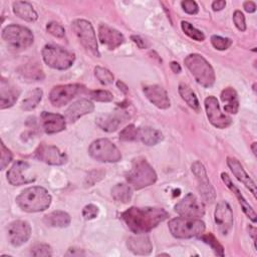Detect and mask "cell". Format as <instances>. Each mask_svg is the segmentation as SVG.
I'll list each match as a JSON object with an SVG mask.
<instances>
[{
  "instance_id": "cell-52",
  "label": "cell",
  "mask_w": 257,
  "mask_h": 257,
  "mask_svg": "<svg viewBox=\"0 0 257 257\" xmlns=\"http://www.w3.org/2000/svg\"><path fill=\"white\" fill-rule=\"evenodd\" d=\"M116 85L119 87V89H121L124 93H126L127 92V87H126V85L123 83V82H121L120 80H118V81H116Z\"/></svg>"
},
{
  "instance_id": "cell-31",
  "label": "cell",
  "mask_w": 257,
  "mask_h": 257,
  "mask_svg": "<svg viewBox=\"0 0 257 257\" xmlns=\"http://www.w3.org/2000/svg\"><path fill=\"white\" fill-rule=\"evenodd\" d=\"M179 93L191 108H193L196 111L200 110V103H199L198 97L196 96L195 92L192 90V88L188 84L181 82L179 84Z\"/></svg>"
},
{
  "instance_id": "cell-16",
  "label": "cell",
  "mask_w": 257,
  "mask_h": 257,
  "mask_svg": "<svg viewBox=\"0 0 257 257\" xmlns=\"http://www.w3.org/2000/svg\"><path fill=\"white\" fill-rule=\"evenodd\" d=\"M214 219L219 232L222 235H227L233 226V212L226 201H221L217 204Z\"/></svg>"
},
{
  "instance_id": "cell-26",
  "label": "cell",
  "mask_w": 257,
  "mask_h": 257,
  "mask_svg": "<svg viewBox=\"0 0 257 257\" xmlns=\"http://www.w3.org/2000/svg\"><path fill=\"white\" fill-rule=\"evenodd\" d=\"M123 118H124V112L120 113V111H116L113 113L98 115L95 118V122L102 131L111 133V132H114L119 126Z\"/></svg>"
},
{
  "instance_id": "cell-39",
  "label": "cell",
  "mask_w": 257,
  "mask_h": 257,
  "mask_svg": "<svg viewBox=\"0 0 257 257\" xmlns=\"http://www.w3.org/2000/svg\"><path fill=\"white\" fill-rule=\"evenodd\" d=\"M89 96L96 101H101V102H108L113 99V95L111 92L103 89H98V90H91L88 92Z\"/></svg>"
},
{
  "instance_id": "cell-40",
  "label": "cell",
  "mask_w": 257,
  "mask_h": 257,
  "mask_svg": "<svg viewBox=\"0 0 257 257\" xmlns=\"http://www.w3.org/2000/svg\"><path fill=\"white\" fill-rule=\"evenodd\" d=\"M138 139V127L134 124H128L119 133V140L121 141H136Z\"/></svg>"
},
{
  "instance_id": "cell-2",
  "label": "cell",
  "mask_w": 257,
  "mask_h": 257,
  "mask_svg": "<svg viewBox=\"0 0 257 257\" xmlns=\"http://www.w3.org/2000/svg\"><path fill=\"white\" fill-rule=\"evenodd\" d=\"M16 203L25 212H41L50 206L51 196L45 188L33 186L24 189L16 197Z\"/></svg>"
},
{
  "instance_id": "cell-35",
  "label": "cell",
  "mask_w": 257,
  "mask_h": 257,
  "mask_svg": "<svg viewBox=\"0 0 257 257\" xmlns=\"http://www.w3.org/2000/svg\"><path fill=\"white\" fill-rule=\"evenodd\" d=\"M200 238L202 239V241L206 244H208L212 249L213 251L215 252L216 255H219V256H224V249H223V246L219 243V241L216 239V237L212 234V233H207V234H202L200 236Z\"/></svg>"
},
{
  "instance_id": "cell-14",
  "label": "cell",
  "mask_w": 257,
  "mask_h": 257,
  "mask_svg": "<svg viewBox=\"0 0 257 257\" xmlns=\"http://www.w3.org/2000/svg\"><path fill=\"white\" fill-rule=\"evenodd\" d=\"M8 239L14 247L21 246L26 243L31 236L30 224L23 220L13 221L8 225Z\"/></svg>"
},
{
  "instance_id": "cell-12",
  "label": "cell",
  "mask_w": 257,
  "mask_h": 257,
  "mask_svg": "<svg viewBox=\"0 0 257 257\" xmlns=\"http://www.w3.org/2000/svg\"><path fill=\"white\" fill-rule=\"evenodd\" d=\"M205 109L209 121L217 128H226L232 123V119L220 110L219 102L215 96L205 99Z\"/></svg>"
},
{
  "instance_id": "cell-36",
  "label": "cell",
  "mask_w": 257,
  "mask_h": 257,
  "mask_svg": "<svg viewBox=\"0 0 257 257\" xmlns=\"http://www.w3.org/2000/svg\"><path fill=\"white\" fill-rule=\"evenodd\" d=\"M181 27H182V30L185 32V34H187L190 38H192L196 41H203L205 39L204 33L202 31L198 30L197 28H195L190 22L182 21Z\"/></svg>"
},
{
  "instance_id": "cell-15",
  "label": "cell",
  "mask_w": 257,
  "mask_h": 257,
  "mask_svg": "<svg viewBox=\"0 0 257 257\" xmlns=\"http://www.w3.org/2000/svg\"><path fill=\"white\" fill-rule=\"evenodd\" d=\"M81 89L79 84H64L54 86L49 93V100L54 106L68 103Z\"/></svg>"
},
{
  "instance_id": "cell-46",
  "label": "cell",
  "mask_w": 257,
  "mask_h": 257,
  "mask_svg": "<svg viewBox=\"0 0 257 257\" xmlns=\"http://www.w3.org/2000/svg\"><path fill=\"white\" fill-rule=\"evenodd\" d=\"M181 6L183 8V10L188 13V14H197L199 11V7L198 4L195 1L192 0H186V1H182L181 2Z\"/></svg>"
},
{
  "instance_id": "cell-10",
  "label": "cell",
  "mask_w": 257,
  "mask_h": 257,
  "mask_svg": "<svg viewBox=\"0 0 257 257\" xmlns=\"http://www.w3.org/2000/svg\"><path fill=\"white\" fill-rule=\"evenodd\" d=\"M192 172L196 177L198 182V189L204 201L207 203H213L216 199V192L207 176V172L203 164L199 161L193 163Z\"/></svg>"
},
{
  "instance_id": "cell-32",
  "label": "cell",
  "mask_w": 257,
  "mask_h": 257,
  "mask_svg": "<svg viewBox=\"0 0 257 257\" xmlns=\"http://www.w3.org/2000/svg\"><path fill=\"white\" fill-rule=\"evenodd\" d=\"M111 196L115 201L122 204H126L131 202L133 197V192L128 185L116 184L111 189Z\"/></svg>"
},
{
  "instance_id": "cell-43",
  "label": "cell",
  "mask_w": 257,
  "mask_h": 257,
  "mask_svg": "<svg viewBox=\"0 0 257 257\" xmlns=\"http://www.w3.org/2000/svg\"><path fill=\"white\" fill-rule=\"evenodd\" d=\"M11 161H12V153L5 147V145L2 142L1 143V161H0L1 170H4Z\"/></svg>"
},
{
  "instance_id": "cell-11",
  "label": "cell",
  "mask_w": 257,
  "mask_h": 257,
  "mask_svg": "<svg viewBox=\"0 0 257 257\" xmlns=\"http://www.w3.org/2000/svg\"><path fill=\"white\" fill-rule=\"evenodd\" d=\"M175 211L182 217L188 218H200L205 214V208L202 202L192 194H187L180 202L175 206Z\"/></svg>"
},
{
  "instance_id": "cell-48",
  "label": "cell",
  "mask_w": 257,
  "mask_h": 257,
  "mask_svg": "<svg viewBox=\"0 0 257 257\" xmlns=\"http://www.w3.org/2000/svg\"><path fill=\"white\" fill-rule=\"evenodd\" d=\"M226 6V1L224 0H217L212 3V8L214 11H220Z\"/></svg>"
},
{
  "instance_id": "cell-37",
  "label": "cell",
  "mask_w": 257,
  "mask_h": 257,
  "mask_svg": "<svg viewBox=\"0 0 257 257\" xmlns=\"http://www.w3.org/2000/svg\"><path fill=\"white\" fill-rule=\"evenodd\" d=\"M94 75L98 79V81L104 85L112 83V81L114 79L113 74L108 69L101 67V66L94 67Z\"/></svg>"
},
{
  "instance_id": "cell-38",
  "label": "cell",
  "mask_w": 257,
  "mask_h": 257,
  "mask_svg": "<svg viewBox=\"0 0 257 257\" xmlns=\"http://www.w3.org/2000/svg\"><path fill=\"white\" fill-rule=\"evenodd\" d=\"M211 43L217 50H226L231 46L232 40L227 37L213 35L211 36Z\"/></svg>"
},
{
  "instance_id": "cell-34",
  "label": "cell",
  "mask_w": 257,
  "mask_h": 257,
  "mask_svg": "<svg viewBox=\"0 0 257 257\" xmlns=\"http://www.w3.org/2000/svg\"><path fill=\"white\" fill-rule=\"evenodd\" d=\"M20 73L28 78V79H32V80H41L42 78H44V74L42 69L37 66L36 64H27L25 65L22 70L20 71Z\"/></svg>"
},
{
  "instance_id": "cell-18",
  "label": "cell",
  "mask_w": 257,
  "mask_h": 257,
  "mask_svg": "<svg viewBox=\"0 0 257 257\" xmlns=\"http://www.w3.org/2000/svg\"><path fill=\"white\" fill-rule=\"evenodd\" d=\"M98 39L108 49H114L122 44L124 37L118 30L102 23L98 27Z\"/></svg>"
},
{
  "instance_id": "cell-44",
  "label": "cell",
  "mask_w": 257,
  "mask_h": 257,
  "mask_svg": "<svg viewBox=\"0 0 257 257\" xmlns=\"http://www.w3.org/2000/svg\"><path fill=\"white\" fill-rule=\"evenodd\" d=\"M98 207L93 205V204H88L86 205L83 210H82V216L85 220H91L97 217L98 215Z\"/></svg>"
},
{
  "instance_id": "cell-41",
  "label": "cell",
  "mask_w": 257,
  "mask_h": 257,
  "mask_svg": "<svg viewBox=\"0 0 257 257\" xmlns=\"http://www.w3.org/2000/svg\"><path fill=\"white\" fill-rule=\"evenodd\" d=\"M31 254L33 256H51L52 249L47 244H36L31 248Z\"/></svg>"
},
{
  "instance_id": "cell-51",
  "label": "cell",
  "mask_w": 257,
  "mask_h": 257,
  "mask_svg": "<svg viewBox=\"0 0 257 257\" xmlns=\"http://www.w3.org/2000/svg\"><path fill=\"white\" fill-rule=\"evenodd\" d=\"M170 66H171V69H172L175 73H179V72H181V70H182L180 64H179L177 61H172L171 64H170Z\"/></svg>"
},
{
  "instance_id": "cell-13",
  "label": "cell",
  "mask_w": 257,
  "mask_h": 257,
  "mask_svg": "<svg viewBox=\"0 0 257 257\" xmlns=\"http://www.w3.org/2000/svg\"><path fill=\"white\" fill-rule=\"evenodd\" d=\"M34 156L37 160L52 166H61L67 161L66 155L60 152L57 147L46 144H40L35 150Z\"/></svg>"
},
{
  "instance_id": "cell-47",
  "label": "cell",
  "mask_w": 257,
  "mask_h": 257,
  "mask_svg": "<svg viewBox=\"0 0 257 257\" xmlns=\"http://www.w3.org/2000/svg\"><path fill=\"white\" fill-rule=\"evenodd\" d=\"M243 8L248 13H253L256 10V4L253 1H245L243 4Z\"/></svg>"
},
{
  "instance_id": "cell-25",
  "label": "cell",
  "mask_w": 257,
  "mask_h": 257,
  "mask_svg": "<svg viewBox=\"0 0 257 257\" xmlns=\"http://www.w3.org/2000/svg\"><path fill=\"white\" fill-rule=\"evenodd\" d=\"M126 246L130 251L137 255H149L153 250L150 238L140 234L130 237L126 241Z\"/></svg>"
},
{
  "instance_id": "cell-29",
  "label": "cell",
  "mask_w": 257,
  "mask_h": 257,
  "mask_svg": "<svg viewBox=\"0 0 257 257\" xmlns=\"http://www.w3.org/2000/svg\"><path fill=\"white\" fill-rule=\"evenodd\" d=\"M70 216L64 211H53L44 216L43 222L50 227L64 228L70 224Z\"/></svg>"
},
{
  "instance_id": "cell-9",
  "label": "cell",
  "mask_w": 257,
  "mask_h": 257,
  "mask_svg": "<svg viewBox=\"0 0 257 257\" xmlns=\"http://www.w3.org/2000/svg\"><path fill=\"white\" fill-rule=\"evenodd\" d=\"M71 28L80 43L96 57H99L96 36L91 23L84 19H76L71 23Z\"/></svg>"
},
{
  "instance_id": "cell-19",
  "label": "cell",
  "mask_w": 257,
  "mask_h": 257,
  "mask_svg": "<svg viewBox=\"0 0 257 257\" xmlns=\"http://www.w3.org/2000/svg\"><path fill=\"white\" fill-rule=\"evenodd\" d=\"M143 91L147 98L157 107L161 109H167L170 107V99L166 89L158 84L146 85Z\"/></svg>"
},
{
  "instance_id": "cell-49",
  "label": "cell",
  "mask_w": 257,
  "mask_h": 257,
  "mask_svg": "<svg viewBox=\"0 0 257 257\" xmlns=\"http://www.w3.org/2000/svg\"><path fill=\"white\" fill-rule=\"evenodd\" d=\"M131 39L140 47V48H145L146 47V42L143 38H141L139 35H132Z\"/></svg>"
},
{
  "instance_id": "cell-3",
  "label": "cell",
  "mask_w": 257,
  "mask_h": 257,
  "mask_svg": "<svg viewBox=\"0 0 257 257\" xmlns=\"http://www.w3.org/2000/svg\"><path fill=\"white\" fill-rule=\"evenodd\" d=\"M127 183L140 190L156 183L157 174L154 168L144 158H137L132 163L131 170L125 175Z\"/></svg>"
},
{
  "instance_id": "cell-6",
  "label": "cell",
  "mask_w": 257,
  "mask_h": 257,
  "mask_svg": "<svg viewBox=\"0 0 257 257\" xmlns=\"http://www.w3.org/2000/svg\"><path fill=\"white\" fill-rule=\"evenodd\" d=\"M42 58L51 68L65 70L69 68L75 59L73 52L54 44H46L42 49Z\"/></svg>"
},
{
  "instance_id": "cell-50",
  "label": "cell",
  "mask_w": 257,
  "mask_h": 257,
  "mask_svg": "<svg viewBox=\"0 0 257 257\" xmlns=\"http://www.w3.org/2000/svg\"><path fill=\"white\" fill-rule=\"evenodd\" d=\"M65 255H67V256H69V255L80 256V255H84V252L80 249H77V248H69L68 251L65 253Z\"/></svg>"
},
{
  "instance_id": "cell-28",
  "label": "cell",
  "mask_w": 257,
  "mask_h": 257,
  "mask_svg": "<svg viewBox=\"0 0 257 257\" xmlns=\"http://www.w3.org/2000/svg\"><path fill=\"white\" fill-rule=\"evenodd\" d=\"M12 8L14 14L25 21L33 22L38 18L37 12L34 10L33 6L26 1H16L13 3Z\"/></svg>"
},
{
  "instance_id": "cell-33",
  "label": "cell",
  "mask_w": 257,
  "mask_h": 257,
  "mask_svg": "<svg viewBox=\"0 0 257 257\" xmlns=\"http://www.w3.org/2000/svg\"><path fill=\"white\" fill-rule=\"evenodd\" d=\"M42 95H43V91L41 88H39V87L34 88L23 99V101L21 103V108L24 110L34 109L38 105V103L41 101Z\"/></svg>"
},
{
  "instance_id": "cell-42",
  "label": "cell",
  "mask_w": 257,
  "mask_h": 257,
  "mask_svg": "<svg viewBox=\"0 0 257 257\" xmlns=\"http://www.w3.org/2000/svg\"><path fill=\"white\" fill-rule=\"evenodd\" d=\"M46 30H47V32H49L51 35H53V36H55V37H58V38L64 37V35H65V30H64V28H63L60 24H58V23H56V22H53V21L47 23V25H46Z\"/></svg>"
},
{
  "instance_id": "cell-27",
  "label": "cell",
  "mask_w": 257,
  "mask_h": 257,
  "mask_svg": "<svg viewBox=\"0 0 257 257\" xmlns=\"http://www.w3.org/2000/svg\"><path fill=\"white\" fill-rule=\"evenodd\" d=\"M164 139L163 134L153 127L150 126H144V127H138V139L142 143H144L147 146H155L162 142Z\"/></svg>"
},
{
  "instance_id": "cell-21",
  "label": "cell",
  "mask_w": 257,
  "mask_h": 257,
  "mask_svg": "<svg viewBox=\"0 0 257 257\" xmlns=\"http://www.w3.org/2000/svg\"><path fill=\"white\" fill-rule=\"evenodd\" d=\"M227 165L230 168L231 172L233 173V175L241 182L243 183V185L246 186V188L249 189V191L253 194V196L256 198V185L255 182L250 178V176L246 173V171L244 170L243 166L241 165V163L233 157H228L227 158Z\"/></svg>"
},
{
  "instance_id": "cell-17",
  "label": "cell",
  "mask_w": 257,
  "mask_h": 257,
  "mask_svg": "<svg viewBox=\"0 0 257 257\" xmlns=\"http://www.w3.org/2000/svg\"><path fill=\"white\" fill-rule=\"evenodd\" d=\"M29 167V164L25 161H16L7 173L8 182L13 186H20L34 181V177H30L27 175Z\"/></svg>"
},
{
  "instance_id": "cell-45",
  "label": "cell",
  "mask_w": 257,
  "mask_h": 257,
  "mask_svg": "<svg viewBox=\"0 0 257 257\" xmlns=\"http://www.w3.org/2000/svg\"><path fill=\"white\" fill-rule=\"evenodd\" d=\"M233 21L235 26L240 31H245L246 29V22H245V16L240 10H236L233 14Z\"/></svg>"
},
{
  "instance_id": "cell-8",
  "label": "cell",
  "mask_w": 257,
  "mask_h": 257,
  "mask_svg": "<svg viewBox=\"0 0 257 257\" xmlns=\"http://www.w3.org/2000/svg\"><path fill=\"white\" fill-rule=\"evenodd\" d=\"M88 154L92 159L102 163H116L121 159L118 149L106 139H98L92 142L88 148Z\"/></svg>"
},
{
  "instance_id": "cell-7",
  "label": "cell",
  "mask_w": 257,
  "mask_h": 257,
  "mask_svg": "<svg viewBox=\"0 0 257 257\" xmlns=\"http://www.w3.org/2000/svg\"><path fill=\"white\" fill-rule=\"evenodd\" d=\"M2 38L14 49H25L33 43V33L27 27L10 24L2 31Z\"/></svg>"
},
{
  "instance_id": "cell-23",
  "label": "cell",
  "mask_w": 257,
  "mask_h": 257,
  "mask_svg": "<svg viewBox=\"0 0 257 257\" xmlns=\"http://www.w3.org/2000/svg\"><path fill=\"white\" fill-rule=\"evenodd\" d=\"M94 109L93 103L85 98L78 99L69 105L65 111V119L69 122L76 121L79 117L92 112Z\"/></svg>"
},
{
  "instance_id": "cell-5",
  "label": "cell",
  "mask_w": 257,
  "mask_h": 257,
  "mask_svg": "<svg viewBox=\"0 0 257 257\" xmlns=\"http://www.w3.org/2000/svg\"><path fill=\"white\" fill-rule=\"evenodd\" d=\"M172 235L178 239H189L201 236L205 231V223L198 218L177 217L169 222Z\"/></svg>"
},
{
  "instance_id": "cell-22",
  "label": "cell",
  "mask_w": 257,
  "mask_h": 257,
  "mask_svg": "<svg viewBox=\"0 0 257 257\" xmlns=\"http://www.w3.org/2000/svg\"><path fill=\"white\" fill-rule=\"evenodd\" d=\"M221 179L224 182V184L227 186V188L236 196L243 212L245 213V215L252 221V222H256V213L254 211V209L251 207V205L246 201V199L243 197V195L240 193L239 189L236 187V185L232 182L231 178L229 177V175L227 173H222L221 174Z\"/></svg>"
},
{
  "instance_id": "cell-53",
  "label": "cell",
  "mask_w": 257,
  "mask_h": 257,
  "mask_svg": "<svg viewBox=\"0 0 257 257\" xmlns=\"http://www.w3.org/2000/svg\"><path fill=\"white\" fill-rule=\"evenodd\" d=\"M256 143H253L252 145H251V149H252V151H253V154L256 156Z\"/></svg>"
},
{
  "instance_id": "cell-24",
  "label": "cell",
  "mask_w": 257,
  "mask_h": 257,
  "mask_svg": "<svg viewBox=\"0 0 257 257\" xmlns=\"http://www.w3.org/2000/svg\"><path fill=\"white\" fill-rule=\"evenodd\" d=\"M20 94L19 89L4 78L1 79L0 84V107L1 109L12 106Z\"/></svg>"
},
{
  "instance_id": "cell-1",
  "label": "cell",
  "mask_w": 257,
  "mask_h": 257,
  "mask_svg": "<svg viewBox=\"0 0 257 257\" xmlns=\"http://www.w3.org/2000/svg\"><path fill=\"white\" fill-rule=\"evenodd\" d=\"M168 216V212L163 208L153 207H131L121 213V219L127 228L136 234L150 232L166 220Z\"/></svg>"
},
{
  "instance_id": "cell-4",
  "label": "cell",
  "mask_w": 257,
  "mask_h": 257,
  "mask_svg": "<svg viewBox=\"0 0 257 257\" xmlns=\"http://www.w3.org/2000/svg\"><path fill=\"white\" fill-rule=\"evenodd\" d=\"M184 63L190 70L195 80L204 87H211L215 82V72L211 64L200 54H189Z\"/></svg>"
},
{
  "instance_id": "cell-30",
  "label": "cell",
  "mask_w": 257,
  "mask_h": 257,
  "mask_svg": "<svg viewBox=\"0 0 257 257\" xmlns=\"http://www.w3.org/2000/svg\"><path fill=\"white\" fill-rule=\"evenodd\" d=\"M221 100L225 103L224 109L229 113H237L239 108V100L237 92L232 87H227L221 92Z\"/></svg>"
},
{
  "instance_id": "cell-20",
  "label": "cell",
  "mask_w": 257,
  "mask_h": 257,
  "mask_svg": "<svg viewBox=\"0 0 257 257\" xmlns=\"http://www.w3.org/2000/svg\"><path fill=\"white\" fill-rule=\"evenodd\" d=\"M65 117L58 113L42 111L40 114V124L46 134H56L65 128Z\"/></svg>"
}]
</instances>
